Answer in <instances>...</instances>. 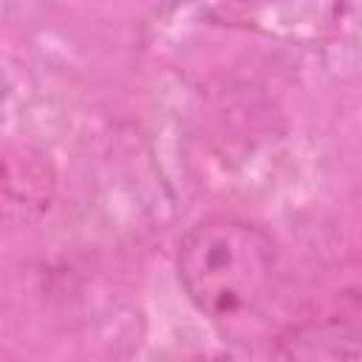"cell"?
<instances>
[{
    "label": "cell",
    "instance_id": "7a4b0ae2",
    "mask_svg": "<svg viewBox=\"0 0 362 362\" xmlns=\"http://www.w3.org/2000/svg\"><path fill=\"white\" fill-rule=\"evenodd\" d=\"M0 362H25L23 356H17L11 348H6V345H0Z\"/></svg>",
    "mask_w": 362,
    "mask_h": 362
},
{
    "label": "cell",
    "instance_id": "6da1fadb",
    "mask_svg": "<svg viewBox=\"0 0 362 362\" xmlns=\"http://www.w3.org/2000/svg\"><path fill=\"white\" fill-rule=\"evenodd\" d=\"M178 280L209 320H243L260 311L277 277V246L260 226L212 215L187 229L175 252Z\"/></svg>",
    "mask_w": 362,
    "mask_h": 362
}]
</instances>
